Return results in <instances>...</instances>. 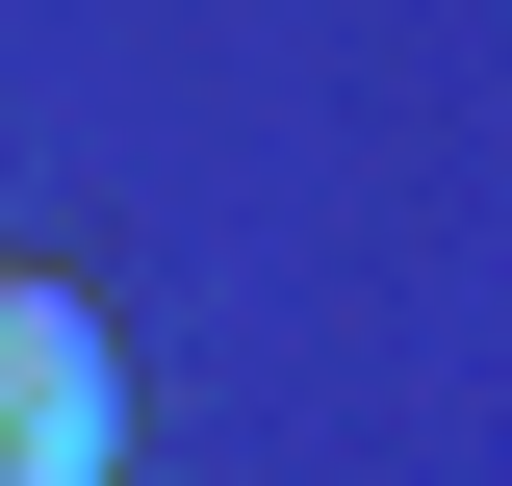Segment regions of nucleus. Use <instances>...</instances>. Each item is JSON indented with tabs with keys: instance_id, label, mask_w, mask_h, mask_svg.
<instances>
[{
	"instance_id": "nucleus-1",
	"label": "nucleus",
	"mask_w": 512,
	"mask_h": 486,
	"mask_svg": "<svg viewBox=\"0 0 512 486\" xmlns=\"http://www.w3.org/2000/svg\"><path fill=\"white\" fill-rule=\"evenodd\" d=\"M0 486H128V333L52 256H0Z\"/></svg>"
}]
</instances>
